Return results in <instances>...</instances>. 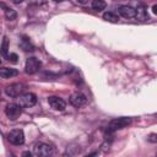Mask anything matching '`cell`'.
<instances>
[{
    "mask_svg": "<svg viewBox=\"0 0 157 157\" xmlns=\"http://www.w3.org/2000/svg\"><path fill=\"white\" fill-rule=\"evenodd\" d=\"M148 140H150L151 142H156V141H157V139H156V135H155V134H151Z\"/></svg>",
    "mask_w": 157,
    "mask_h": 157,
    "instance_id": "obj_19",
    "label": "cell"
},
{
    "mask_svg": "<svg viewBox=\"0 0 157 157\" xmlns=\"http://www.w3.org/2000/svg\"><path fill=\"white\" fill-rule=\"evenodd\" d=\"M119 15L124 18H134L135 17V9L131 6H120L119 7Z\"/></svg>",
    "mask_w": 157,
    "mask_h": 157,
    "instance_id": "obj_10",
    "label": "cell"
},
{
    "mask_svg": "<svg viewBox=\"0 0 157 157\" xmlns=\"http://www.w3.org/2000/svg\"><path fill=\"white\" fill-rule=\"evenodd\" d=\"M0 6L4 9V13H5V17H6L9 21H13V20H16V17H17V12H16L13 9H11V7L6 6L4 2H1V4H0Z\"/></svg>",
    "mask_w": 157,
    "mask_h": 157,
    "instance_id": "obj_12",
    "label": "cell"
},
{
    "mask_svg": "<svg viewBox=\"0 0 157 157\" xmlns=\"http://www.w3.org/2000/svg\"><path fill=\"white\" fill-rule=\"evenodd\" d=\"M55 2H61V1H64V0H54Z\"/></svg>",
    "mask_w": 157,
    "mask_h": 157,
    "instance_id": "obj_24",
    "label": "cell"
},
{
    "mask_svg": "<svg viewBox=\"0 0 157 157\" xmlns=\"http://www.w3.org/2000/svg\"><path fill=\"white\" fill-rule=\"evenodd\" d=\"M134 18H136L139 21H147L148 15L144 7H137V9H135V17Z\"/></svg>",
    "mask_w": 157,
    "mask_h": 157,
    "instance_id": "obj_13",
    "label": "cell"
},
{
    "mask_svg": "<svg viewBox=\"0 0 157 157\" xmlns=\"http://www.w3.org/2000/svg\"><path fill=\"white\" fill-rule=\"evenodd\" d=\"M77 1H78L80 4H86V2L88 1V0H77Z\"/></svg>",
    "mask_w": 157,
    "mask_h": 157,
    "instance_id": "obj_23",
    "label": "cell"
},
{
    "mask_svg": "<svg viewBox=\"0 0 157 157\" xmlns=\"http://www.w3.org/2000/svg\"><path fill=\"white\" fill-rule=\"evenodd\" d=\"M21 113H22V109L17 103H10L5 108V114L10 120H16L21 115Z\"/></svg>",
    "mask_w": 157,
    "mask_h": 157,
    "instance_id": "obj_7",
    "label": "cell"
},
{
    "mask_svg": "<svg viewBox=\"0 0 157 157\" xmlns=\"http://www.w3.org/2000/svg\"><path fill=\"white\" fill-rule=\"evenodd\" d=\"M7 140L10 141V144L15 145V146H20L25 142V134L21 129H15L11 130L7 134Z\"/></svg>",
    "mask_w": 157,
    "mask_h": 157,
    "instance_id": "obj_6",
    "label": "cell"
},
{
    "mask_svg": "<svg viewBox=\"0 0 157 157\" xmlns=\"http://www.w3.org/2000/svg\"><path fill=\"white\" fill-rule=\"evenodd\" d=\"M156 9H157V6H156V5H153V6H152V11H153V13H156V12H157V10H156Z\"/></svg>",
    "mask_w": 157,
    "mask_h": 157,
    "instance_id": "obj_21",
    "label": "cell"
},
{
    "mask_svg": "<svg viewBox=\"0 0 157 157\" xmlns=\"http://www.w3.org/2000/svg\"><path fill=\"white\" fill-rule=\"evenodd\" d=\"M0 64H1V60H0Z\"/></svg>",
    "mask_w": 157,
    "mask_h": 157,
    "instance_id": "obj_25",
    "label": "cell"
},
{
    "mask_svg": "<svg viewBox=\"0 0 157 157\" xmlns=\"http://www.w3.org/2000/svg\"><path fill=\"white\" fill-rule=\"evenodd\" d=\"M103 18L108 22H118L119 21V15L113 12V11H107L103 13Z\"/></svg>",
    "mask_w": 157,
    "mask_h": 157,
    "instance_id": "obj_14",
    "label": "cell"
},
{
    "mask_svg": "<svg viewBox=\"0 0 157 157\" xmlns=\"http://www.w3.org/2000/svg\"><path fill=\"white\" fill-rule=\"evenodd\" d=\"M69 102H70L74 107H77V108H78V107H82L83 104H86L87 98H86L85 94H82V93H80V92H75V93H72V94L70 96Z\"/></svg>",
    "mask_w": 157,
    "mask_h": 157,
    "instance_id": "obj_9",
    "label": "cell"
},
{
    "mask_svg": "<svg viewBox=\"0 0 157 157\" xmlns=\"http://www.w3.org/2000/svg\"><path fill=\"white\" fill-rule=\"evenodd\" d=\"M7 59L9 60H11L12 63H17V54H15V53H11V54H9V56H7Z\"/></svg>",
    "mask_w": 157,
    "mask_h": 157,
    "instance_id": "obj_18",
    "label": "cell"
},
{
    "mask_svg": "<svg viewBox=\"0 0 157 157\" xmlns=\"http://www.w3.org/2000/svg\"><path fill=\"white\" fill-rule=\"evenodd\" d=\"M17 75H18V71L16 69H12V67H1L0 69V76L2 78H11Z\"/></svg>",
    "mask_w": 157,
    "mask_h": 157,
    "instance_id": "obj_11",
    "label": "cell"
},
{
    "mask_svg": "<svg viewBox=\"0 0 157 157\" xmlns=\"http://www.w3.org/2000/svg\"><path fill=\"white\" fill-rule=\"evenodd\" d=\"M42 67V63L34 58V56H31L26 60V65H25V71L28 74V75H33L36 72H38Z\"/></svg>",
    "mask_w": 157,
    "mask_h": 157,
    "instance_id": "obj_5",
    "label": "cell"
},
{
    "mask_svg": "<svg viewBox=\"0 0 157 157\" xmlns=\"http://www.w3.org/2000/svg\"><path fill=\"white\" fill-rule=\"evenodd\" d=\"M37 103V97L34 93H22L21 96L17 97V104L21 108H29L33 107Z\"/></svg>",
    "mask_w": 157,
    "mask_h": 157,
    "instance_id": "obj_2",
    "label": "cell"
},
{
    "mask_svg": "<svg viewBox=\"0 0 157 157\" xmlns=\"http://www.w3.org/2000/svg\"><path fill=\"white\" fill-rule=\"evenodd\" d=\"M26 90V85L21 83V82H16V83H12L10 86H7L5 88V93L9 96V97H12V98H16L18 96H21Z\"/></svg>",
    "mask_w": 157,
    "mask_h": 157,
    "instance_id": "obj_4",
    "label": "cell"
},
{
    "mask_svg": "<svg viewBox=\"0 0 157 157\" xmlns=\"http://www.w3.org/2000/svg\"><path fill=\"white\" fill-rule=\"evenodd\" d=\"M130 123H131V118H128V117H121V118L113 119V120L108 124L107 131H108V132H114V131H117V130H120V129L126 128Z\"/></svg>",
    "mask_w": 157,
    "mask_h": 157,
    "instance_id": "obj_1",
    "label": "cell"
},
{
    "mask_svg": "<svg viewBox=\"0 0 157 157\" xmlns=\"http://www.w3.org/2000/svg\"><path fill=\"white\" fill-rule=\"evenodd\" d=\"M33 155L37 157H48L53 155V147L44 142H38L33 147Z\"/></svg>",
    "mask_w": 157,
    "mask_h": 157,
    "instance_id": "obj_3",
    "label": "cell"
},
{
    "mask_svg": "<svg viewBox=\"0 0 157 157\" xmlns=\"http://www.w3.org/2000/svg\"><path fill=\"white\" fill-rule=\"evenodd\" d=\"M22 155H23V156H29V157L32 156V153H31V152H23Z\"/></svg>",
    "mask_w": 157,
    "mask_h": 157,
    "instance_id": "obj_22",
    "label": "cell"
},
{
    "mask_svg": "<svg viewBox=\"0 0 157 157\" xmlns=\"http://www.w3.org/2000/svg\"><path fill=\"white\" fill-rule=\"evenodd\" d=\"M105 6H107V4L104 0H93L92 1V9L96 11H102L105 9Z\"/></svg>",
    "mask_w": 157,
    "mask_h": 157,
    "instance_id": "obj_15",
    "label": "cell"
},
{
    "mask_svg": "<svg viewBox=\"0 0 157 157\" xmlns=\"http://www.w3.org/2000/svg\"><path fill=\"white\" fill-rule=\"evenodd\" d=\"M11 1H12L13 4H21V2L23 1V0H11Z\"/></svg>",
    "mask_w": 157,
    "mask_h": 157,
    "instance_id": "obj_20",
    "label": "cell"
},
{
    "mask_svg": "<svg viewBox=\"0 0 157 157\" xmlns=\"http://www.w3.org/2000/svg\"><path fill=\"white\" fill-rule=\"evenodd\" d=\"M21 48H22L23 50H26V52L33 50V45L31 44V42L28 40V38H26V37H23V39H22V42H21Z\"/></svg>",
    "mask_w": 157,
    "mask_h": 157,
    "instance_id": "obj_16",
    "label": "cell"
},
{
    "mask_svg": "<svg viewBox=\"0 0 157 157\" xmlns=\"http://www.w3.org/2000/svg\"><path fill=\"white\" fill-rule=\"evenodd\" d=\"M7 49H9V40H7V37H4V39H2V44H1V53H2V55H4L5 58L9 56V54H7Z\"/></svg>",
    "mask_w": 157,
    "mask_h": 157,
    "instance_id": "obj_17",
    "label": "cell"
},
{
    "mask_svg": "<svg viewBox=\"0 0 157 157\" xmlns=\"http://www.w3.org/2000/svg\"><path fill=\"white\" fill-rule=\"evenodd\" d=\"M48 103L54 110H64L65 107H66L65 101L60 97H56V96H50L48 98Z\"/></svg>",
    "mask_w": 157,
    "mask_h": 157,
    "instance_id": "obj_8",
    "label": "cell"
}]
</instances>
